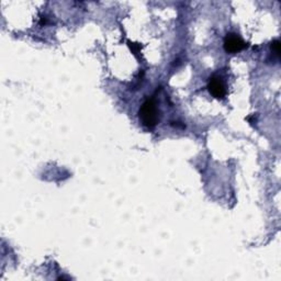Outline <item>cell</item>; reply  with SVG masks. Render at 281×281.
<instances>
[{
	"instance_id": "obj_3",
	"label": "cell",
	"mask_w": 281,
	"mask_h": 281,
	"mask_svg": "<svg viewBox=\"0 0 281 281\" xmlns=\"http://www.w3.org/2000/svg\"><path fill=\"white\" fill-rule=\"evenodd\" d=\"M208 89L213 97L217 99H223L226 96L224 83L219 77H211L208 83Z\"/></svg>"
},
{
	"instance_id": "obj_2",
	"label": "cell",
	"mask_w": 281,
	"mask_h": 281,
	"mask_svg": "<svg viewBox=\"0 0 281 281\" xmlns=\"http://www.w3.org/2000/svg\"><path fill=\"white\" fill-rule=\"evenodd\" d=\"M247 44L235 34H228L224 39V50L228 53H237L244 50Z\"/></svg>"
},
{
	"instance_id": "obj_4",
	"label": "cell",
	"mask_w": 281,
	"mask_h": 281,
	"mask_svg": "<svg viewBox=\"0 0 281 281\" xmlns=\"http://www.w3.org/2000/svg\"><path fill=\"white\" fill-rule=\"evenodd\" d=\"M271 51L276 54V55H279L280 53V42L278 40L273 41L271 43Z\"/></svg>"
},
{
	"instance_id": "obj_1",
	"label": "cell",
	"mask_w": 281,
	"mask_h": 281,
	"mask_svg": "<svg viewBox=\"0 0 281 281\" xmlns=\"http://www.w3.org/2000/svg\"><path fill=\"white\" fill-rule=\"evenodd\" d=\"M139 115H140V120L142 121L143 125H145L147 128L156 127L159 119H158V111L156 108V104H155V100L147 99L140 108Z\"/></svg>"
}]
</instances>
